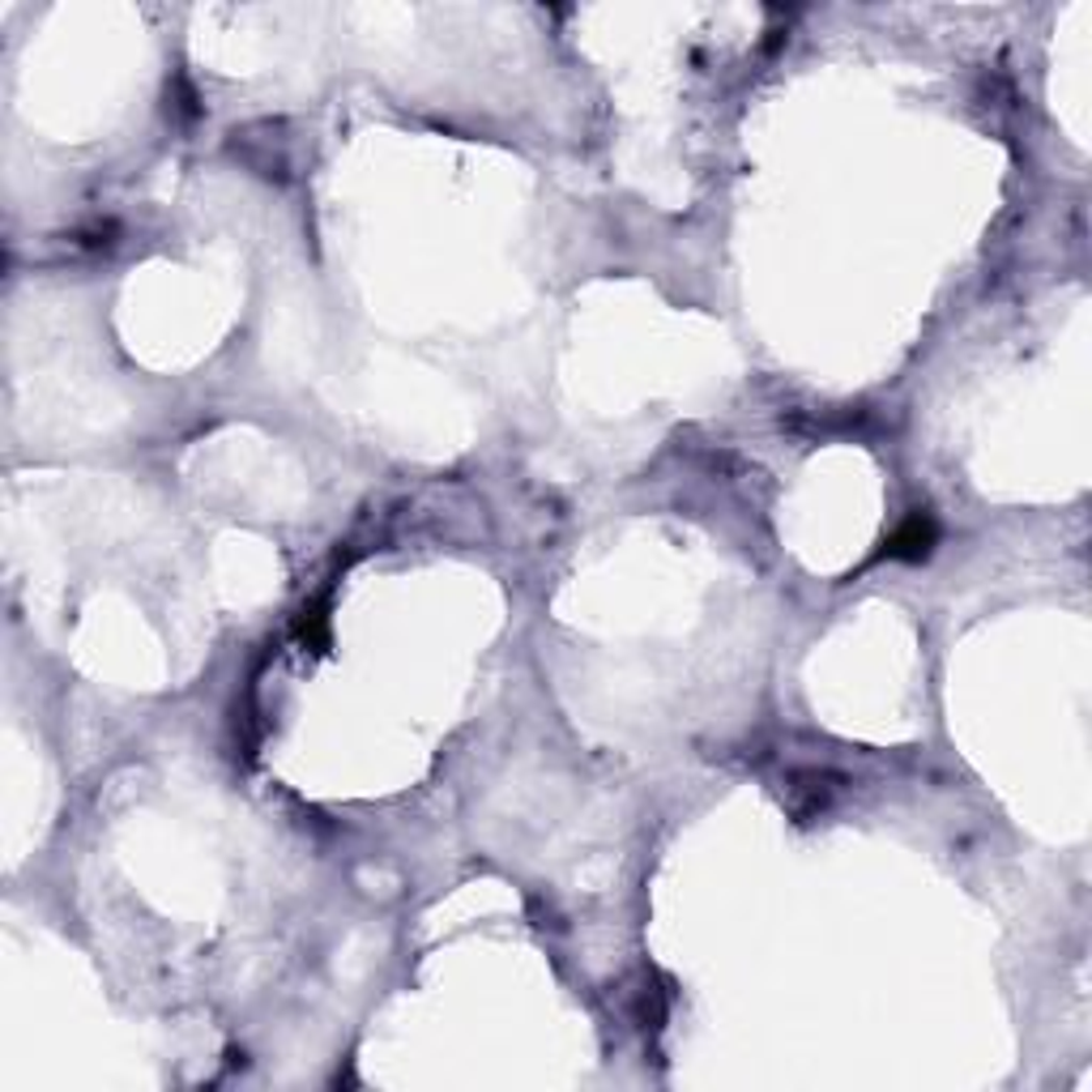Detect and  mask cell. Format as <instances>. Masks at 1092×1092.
<instances>
[{"mask_svg":"<svg viewBox=\"0 0 1092 1092\" xmlns=\"http://www.w3.org/2000/svg\"><path fill=\"white\" fill-rule=\"evenodd\" d=\"M930 542H935V525L930 517H909V525L892 538V555H904V560H922L930 551Z\"/></svg>","mask_w":1092,"mask_h":1092,"instance_id":"1","label":"cell"}]
</instances>
